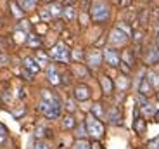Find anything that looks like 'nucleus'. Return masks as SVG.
Returning a JSON list of instances; mask_svg holds the SVG:
<instances>
[{
    "label": "nucleus",
    "instance_id": "obj_17",
    "mask_svg": "<svg viewBox=\"0 0 159 149\" xmlns=\"http://www.w3.org/2000/svg\"><path fill=\"white\" fill-rule=\"evenodd\" d=\"M76 127V120L73 114H66V116L62 118V128L64 130H71Z\"/></svg>",
    "mask_w": 159,
    "mask_h": 149
},
{
    "label": "nucleus",
    "instance_id": "obj_18",
    "mask_svg": "<svg viewBox=\"0 0 159 149\" xmlns=\"http://www.w3.org/2000/svg\"><path fill=\"white\" fill-rule=\"evenodd\" d=\"M145 78H147V81L152 85V89L159 87V75L156 71H147L145 73Z\"/></svg>",
    "mask_w": 159,
    "mask_h": 149
},
{
    "label": "nucleus",
    "instance_id": "obj_1",
    "mask_svg": "<svg viewBox=\"0 0 159 149\" xmlns=\"http://www.w3.org/2000/svg\"><path fill=\"white\" fill-rule=\"evenodd\" d=\"M90 16L95 23H106L111 16V7L106 0H92Z\"/></svg>",
    "mask_w": 159,
    "mask_h": 149
},
{
    "label": "nucleus",
    "instance_id": "obj_38",
    "mask_svg": "<svg viewBox=\"0 0 159 149\" xmlns=\"http://www.w3.org/2000/svg\"><path fill=\"white\" fill-rule=\"evenodd\" d=\"M142 111H143V114H147V116H151V114L154 113V108H152V104L149 102L147 106H143V108H142Z\"/></svg>",
    "mask_w": 159,
    "mask_h": 149
},
{
    "label": "nucleus",
    "instance_id": "obj_29",
    "mask_svg": "<svg viewBox=\"0 0 159 149\" xmlns=\"http://www.w3.org/2000/svg\"><path fill=\"white\" fill-rule=\"evenodd\" d=\"M135 99H137V106H139V108H143V106L149 104V99L145 95H142V94H137Z\"/></svg>",
    "mask_w": 159,
    "mask_h": 149
},
{
    "label": "nucleus",
    "instance_id": "obj_47",
    "mask_svg": "<svg viewBox=\"0 0 159 149\" xmlns=\"http://www.w3.org/2000/svg\"><path fill=\"white\" fill-rule=\"evenodd\" d=\"M157 44H159V26H157Z\"/></svg>",
    "mask_w": 159,
    "mask_h": 149
},
{
    "label": "nucleus",
    "instance_id": "obj_32",
    "mask_svg": "<svg viewBox=\"0 0 159 149\" xmlns=\"http://www.w3.org/2000/svg\"><path fill=\"white\" fill-rule=\"evenodd\" d=\"M116 28H118V30H121V31H123L125 35H128V36H130L131 33H133V31H131V28H130V26H128V24H125V23H119L118 26H116Z\"/></svg>",
    "mask_w": 159,
    "mask_h": 149
},
{
    "label": "nucleus",
    "instance_id": "obj_49",
    "mask_svg": "<svg viewBox=\"0 0 159 149\" xmlns=\"http://www.w3.org/2000/svg\"><path fill=\"white\" fill-rule=\"evenodd\" d=\"M45 2H52V0H45Z\"/></svg>",
    "mask_w": 159,
    "mask_h": 149
},
{
    "label": "nucleus",
    "instance_id": "obj_23",
    "mask_svg": "<svg viewBox=\"0 0 159 149\" xmlns=\"http://www.w3.org/2000/svg\"><path fill=\"white\" fill-rule=\"evenodd\" d=\"M90 114H93V116H95L97 120H100V118L104 116V108H102V104L95 102V104L92 106V113H90Z\"/></svg>",
    "mask_w": 159,
    "mask_h": 149
},
{
    "label": "nucleus",
    "instance_id": "obj_43",
    "mask_svg": "<svg viewBox=\"0 0 159 149\" xmlns=\"http://www.w3.org/2000/svg\"><path fill=\"white\" fill-rule=\"evenodd\" d=\"M76 0H64V4H66V7H69V5H73Z\"/></svg>",
    "mask_w": 159,
    "mask_h": 149
},
{
    "label": "nucleus",
    "instance_id": "obj_12",
    "mask_svg": "<svg viewBox=\"0 0 159 149\" xmlns=\"http://www.w3.org/2000/svg\"><path fill=\"white\" fill-rule=\"evenodd\" d=\"M107 120H109V123H112V125L121 123V109H119L118 106H111V108H109Z\"/></svg>",
    "mask_w": 159,
    "mask_h": 149
},
{
    "label": "nucleus",
    "instance_id": "obj_34",
    "mask_svg": "<svg viewBox=\"0 0 159 149\" xmlns=\"http://www.w3.org/2000/svg\"><path fill=\"white\" fill-rule=\"evenodd\" d=\"M40 17H42L43 21H50V19H52V16H50V11H48L47 7H45V9H40Z\"/></svg>",
    "mask_w": 159,
    "mask_h": 149
},
{
    "label": "nucleus",
    "instance_id": "obj_6",
    "mask_svg": "<svg viewBox=\"0 0 159 149\" xmlns=\"http://www.w3.org/2000/svg\"><path fill=\"white\" fill-rule=\"evenodd\" d=\"M102 59H104V56H102L100 50H90V52L87 54V64H88V68L97 69L100 64H102Z\"/></svg>",
    "mask_w": 159,
    "mask_h": 149
},
{
    "label": "nucleus",
    "instance_id": "obj_10",
    "mask_svg": "<svg viewBox=\"0 0 159 149\" xmlns=\"http://www.w3.org/2000/svg\"><path fill=\"white\" fill-rule=\"evenodd\" d=\"M145 63L147 64H157L159 63V47L157 45H151L147 49V54H145Z\"/></svg>",
    "mask_w": 159,
    "mask_h": 149
},
{
    "label": "nucleus",
    "instance_id": "obj_48",
    "mask_svg": "<svg viewBox=\"0 0 159 149\" xmlns=\"http://www.w3.org/2000/svg\"><path fill=\"white\" fill-rule=\"evenodd\" d=\"M0 52H2V40H0Z\"/></svg>",
    "mask_w": 159,
    "mask_h": 149
},
{
    "label": "nucleus",
    "instance_id": "obj_14",
    "mask_svg": "<svg viewBox=\"0 0 159 149\" xmlns=\"http://www.w3.org/2000/svg\"><path fill=\"white\" fill-rule=\"evenodd\" d=\"M152 85L147 81V78L143 77L142 80H140V83H139V94H142V95H145V97H149V95H152Z\"/></svg>",
    "mask_w": 159,
    "mask_h": 149
},
{
    "label": "nucleus",
    "instance_id": "obj_26",
    "mask_svg": "<svg viewBox=\"0 0 159 149\" xmlns=\"http://www.w3.org/2000/svg\"><path fill=\"white\" fill-rule=\"evenodd\" d=\"M75 135L78 137V141H80V139H85V137H87L88 133H87V127H85V123H81V125L76 127V133H75Z\"/></svg>",
    "mask_w": 159,
    "mask_h": 149
},
{
    "label": "nucleus",
    "instance_id": "obj_44",
    "mask_svg": "<svg viewBox=\"0 0 159 149\" xmlns=\"http://www.w3.org/2000/svg\"><path fill=\"white\" fill-rule=\"evenodd\" d=\"M17 95H19V97H21V99H23V97H24V95H26V94H24V90H23V89H21V90H19V94H17Z\"/></svg>",
    "mask_w": 159,
    "mask_h": 149
},
{
    "label": "nucleus",
    "instance_id": "obj_31",
    "mask_svg": "<svg viewBox=\"0 0 159 149\" xmlns=\"http://www.w3.org/2000/svg\"><path fill=\"white\" fill-rule=\"evenodd\" d=\"M128 83H130V80H128L126 77H119L118 78V89L121 90V92H123V90L128 87Z\"/></svg>",
    "mask_w": 159,
    "mask_h": 149
},
{
    "label": "nucleus",
    "instance_id": "obj_8",
    "mask_svg": "<svg viewBox=\"0 0 159 149\" xmlns=\"http://www.w3.org/2000/svg\"><path fill=\"white\" fill-rule=\"evenodd\" d=\"M73 94H75V99H78V101H88L90 95H92L88 85H76Z\"/></svg>",
    "mask_w": 159,
    "mask_h": 149
},
{
    "label": "nucleus",
    "instance_id": "obj_45",
    "mask_svg": "<svg viewBox=\"0 0 159 149\" xmlns=\"http://www.w3.org/2000/svg\"><path fill=\"white\" fill-rule=\"evenodd\" d=\"M154 120L159 121V111H156V113H154Z\"/></svg>",
    "mask_w": 159,
    "mask_h": 149
},
{
    "label": "nucleus",
    "instance_id": "obj_25",
    "mask_svg": "<svg viewBox=\"0 0 159 149\" xmlns=\"http://www.w3.org/2000/svg\"><path fill=\"white\" fill-rule=\"evenodd\" d=\"M26 44H28L30 47H40V45H42V40H40V36H36V35H28Z\"/></svg>",
    "mask_w": 159,
    "mask_h": 149
},
{
    "label": "nucleus",
    "instance_id": "obj_7",
    "mask_svg": "<svg viewBox=\"0 0 159 149\" xmlns=\"http://www.w3.org/2000/svg\"><path fill=\"white\" fill-rule=\"evenodd\" d=\"M128 38H130V36L125 35V33L118 28H114L109 33V42H111V45H116V47H118V45H125L128 42Z\"/></svg>",
    "mask_w": 159,
    "mask_h": 149
},
{
    "label": "nucleus",
    "instance_id": "obj_33",
    "mask_svg": "<svg viewBox=\"0 0 159 149\" xmlns=\"http://www.w3.org/2000/svg\"><path fill=\"white\" fill-rule=\"evenodd\" d=\"M35 149H52V147H50V144H48L47 141L42 139V141H36L35 142Z\"/></svg>",
    "mask_w": 159,
    "mask_h": 149
},
{
    "label": "nucleus",
    "instance_id": "obj_35",
    "mask_svg": "<svg viewBox=\"0 0 159 149\" xmlns=\"http://www.w3.org/2000/svg\"><path fill=\"white\" fill-rule=\"evenodd\" d=\"M133 35V40L137 42V44H140L142 42V38H143V33H142V30H135V31L131 33Z\"/></svg>",
    "mask_w": 159,
    "mask_h": 149
},
{
    "label": "nucleus",
    "instance_id": "obj_40",
    "mask_svg": "<svg viewBox=\"0 0 159 149\" xmlns=\"http://www.w3.org/2000/svg\"><path fill=\"white\" fill-rule=\"evenodd\" d=\"M139 23H140V24H145V23H147V11H143V12H140Z\"/></svg>",
    "mask_w": 159,
    "mask_h": 149
},
{
    "label": "nucleus",
    "instance_id": "obj_11",
    "mask_svg": "<svg viewBox=\"0 0 159 149\" xmlns=\"http://www.w3.org/2000/svg\"><path fill=\"white\" fill-rule=\"evenodd\" d=\"M23 64H24V69L28 73H31V75H36V73L40 71V64L36 63L35 57H24Z\"/></svg>",
    "mask_w": 159,
    "mask_h": 149
},
{
    "label": "nucleus",
    "instance_id": "obj_27",
    "mask_svg": "<svg viewBox=\"0 0 159 149\" xmlns=\"http://www.w3.org/2000/svg\"><path fill=\"white\" fill-rule=\"evenodd\" d=\"M35 59H36V63L40 64V68L45 66V64H48V56H47V54H43V52H38L35 56Z\"/></svg>",
    "mask_w": 159,
    "mask_h": 149
},
{
    "label": "nucleus",
    "instance_id": "obj_51",
    "mask_svg": "<svg viewBox=\"0 0 159 149\" xmlns=\"http://www.w3.org/2000/svg\"><path fill=\"white\" fill-rule=\"evenodd\" d=\"M157 99H159V94H157Z\"/></svg>",
    "mask_w": 159,
    "mask_h": 149
},
{
    "label": "nucleus",
    "instance_id": "obj_4",
    "mask_svg": "<svg viewBox=\"0 0 159 149\" xmlns=\"http://www.w3.org/2000/svg\"><path fill=\"white\" fill-rule=\"evenodd\" d=\"M48 56L56 61H61V63H69V49L66 47V44L59 42V44H56L50 49V54Z\"/></svg>",
    "mask_w": 159,
    "mask_h": 149
},
{
    "label": "nucleus",
    "instance_id": "obj_37",
    "mask_svg": "<svg viewBox=\"0 0 159 149\" xmlns=\"http://www.w3.org/2000/svg\"><path fill=\"white\" fill-rule=\"evenodd\" d=\"M147 149H159V137L149 141V142H147Z\"/></svg>",
    "mask_w": 159,
    "mask_h": 149
},
{
    "label": "nucleus",
    "instance_id": "obj_24",
    "mask_svg": "<svg viewBox=\"0 0 159 149\" xmlns=\"http://www.w3.org/2000/svg\"><path fill=\"white\" fill-rule=\"evenodd\" d=\"M71 149H92V144L87 139H80V141H76L75 144H73Z\"/></svg>",
    "mask_w": 159,
    "mask_h": 149
},
{
    "label": "nucleus",
    "instance_id": "obj_15",
    "mask_svg": "<svg viewBox=\"0 0 159 149\" xmlns=\"http://www.w3.org/2000/svg\"><path fill=\"white\" fill-rule=\"evenodd\" d=\"M42 101L45 102H50V104H61V99L56 95V94H52L50 90L43 89L42 90Z\"/></svg>",
    "mask_w": 159,
    "mask_h": 149
},
{
    "label": "nucleus",
    "instance_id": "obj_16",
    "mask_svg": "<svg viewBox=\"0 0 159 149\" xmlns=\"http://www.w3.org/2000/svg\"><path fill=\"white\" fill-rule=\"evenodd\" d=\"M121 59H123V64H126V66H130V68H131V66L135 64V52L128 49V50H125V52H123Z\"/></svg>",
    "mask_w": 159,
    "mask_h": 149
},
{
    "label": "nucleus",
    "instance_id": "obj_9",
    "mask_svg": "<svg viewBox=\"0 0 159 149\" xmlns=\"http://www.w3.org/2000/svg\"><path fill=\"white\" fill-rule=\"evenodd\" d=\"M47 78L52 85H61L62 80H61V73L57 71L56 64H48L47 66Z\"/></svg>",
    "mask_w": 159,
    "mask_h": 149
},
{
    "label": "nucleus",
    "instance_id": "obj_42",
    "mask_svg": "<svg viewBox=\"0 0 159 149\" xmlns=\"http://www.w3.org/2000/svg\"><path fill=\"white\" fill-rule=\"evenodd\" d=\"M9 61V57L7 56H4V54H2V56H0V63H2V64H5V63H7Z\"/></svg>",
    "mask_w": 159,
    "mask_h": 149
},
{
    "label": "nucleus",
    "instance_id": "obj_5",
    "mask_svg": "<svg viewBox=\"0 0 159 149\" xmlns=\"http://www.w3.org/2000/svg\"><path fill=\"white\" fill-rule=\"evenodd\" d=\"M102 56H104V61H106L111 68H118V66L121 64V57H119V54L116 52L114 49H111V47L104 49Z\"/></svg>",
    "mask_w": 159,
    "mask_h": 149
},
{
    "label": "nucleus",
    "instance_id": "obj_21",
    "mask_svg": "<svg viewBox=\"0 0 159 149\" xmlns=\"http://www.w3.org/2000/svg\"><path fill=\"white\" fill-rule=\"evenodd\" d=\"M50 133V130L47 128V127H43V125H40V127H36V130H35V137H36V141H42V139H45Z\"/></svg>",
    "mask_w": 159,
    "mask_h": 149
},
{
    "label": "nucleus",
    "instance_id": "obj_30",
    "mask_svg": "<svg viewBox=\"0 0 159 149\" xmlns=\"http://www.w3.org/2000/svg\"><path fill=\"white\" fill-rule=\"evenodd\" d=\"M11 9H12V14L17 17V19H21L23 17V14H24V11L19 7V5H16V4H11Z\"/></svg>",
    "mask_w": 159,
    "mask_h": 149
},
{
    "label": "nucleus",
    "instance_id": "obj_50",
    "mask_svg": "<svg viewBox=\"0 0 159 149\" xmlns=\"http://www.w3.org/2000/svg\"><path fill=\"white\" fill-rule=\"evenodd\" d=\"M0 26H2V21H0Z\"/></svg>",
    "mask_w": 159,
    "mask_h": 149
},
{
    "label": "nucleus",
    "instance_id": "obj_2",
    "mask_svg": "<svg viewBox=\"0 0 159 149\" xmlns=\"http://www.w3.org/2000/svg\"><path fill=\"white\" fill-rule=\"evenodd\" d=\"M85 127H87V133L92 139H95V141H99L104 135V125L93 114H87V118H85Z\"/></svg>",
    "mask_w": 159,
    "mask_h": 149
},
{
    "label": "nucleus",
    "instance_id": "obj_28",
    "mask_svg": "<svg viewBox=\"0 0 159 149\" xmlns=\"http://www.w3.org/2000/svg\"><path fill=\"white\" fill-rule=\"evenodd\" d=\"M135 130H137V133L145 132V121H143V118H137L135 120Z\"/></svg>",
    "mask_w": 159,
    "mask_h": 149
},
{
    "label": "nucleus",
    "instance_id": "obj_3",
    "mask_svg": "<svg viewBox=\"0 0 159 149\" xmlns=\"http://www.w3.org/2000/svg\"><path fill=\"white\" fill-rule=\"evenodd\" d=\"M38 109H40V113L43 114L45 118H48V120H56V118L61 116V109H62V104H50V102L40 101Z\"/></svg>",
    "mask_w": 159,
    "mask_h": 149
},
{
    "label": "nucleus",
    "instance_id": "obj_22",
    "mask_svg": "<svg viewBox=\"0 0 159 149\" xmlns=\"http://www.w3.org/2000/svg\"><path fill=\"white\" fill-rule=\"evenodd\" d=\"M36 2H38V0H19V5H21V9L26 12V11H33V9L36 7Z\"/></svg>",
    "mask_w": 159,
    "mask_h": 149
},
{
    "label": "nucleus",
    "instance_id": "obj_19",
    "mask_svg": "<svg viewBox=\"0 0 159 149\" xmlns=\"http://www.w3.org/2000/svg\"><path fill=\"white\" fill-rule=\"evenodd\" d=\"M47 9L50 11V16H52V17H59V16H62V11H64V7H62L61 4H50Z\"/></svg>",
    "mask_w": 159,
    "mask_h": 149
},
{
    "label": "nucleus",
    "instance_id": "obj_39",
    "mask_svg": "<svg viewBox=\"0 0 159 149\" xmlns=\"http://www.w3.org/2000/svg\"><path fill=\"white\" fill-rule=\"evenodd\" d=\"M66 109H68L69 113H73V111H75L76 109V106H75V102L71 101V99H68V101H66Z\"/></svg>",
    "mask_w": 159,
    "mask_h": 149
},
{
    "label": "nucleus",
    "instance_id": "obj_46",
    "mask_svg": "<svg viewBox=\"0 0 159 149\" xmlns=\"http://www.w3.org/2000/svg\"><path fill=\"white\" fill-rule=\"evenodd\" d=\"M99 147H100V146L97 144V142H95V144H92V149H99Z\"/></svg>",
    "mask_w": 159,
    "mask_h": 149
},
{
    "label": "nucleus",
    "instance_id": "obj_41",
    "mask_svg": "<svg viewBox=\"0 0 159 149\" xmlns=\"http://www.w3.org/2000/svg\"><path fill=\"white\" fill-rule=\"evenodd\" d=\"M73 56H75V59H78V61H81V59H83V52H81L80 49H76V50H75V54H73Z\"/></svg>",
    "mask_w": 159,
    "mask_h": 149
},
{
    "label": "nucleus",
    "instance_id": "obj_13",
    "mask_svg": "<svg viewBox=\"0 0 159 149\" xmlns=\"http://www.w3.org/2000/svg\"><path fill=\"white\" fill-rule=\"evenodd\" d=\"M100 85H102V92L106 94V95H111L112 89H114V83H112V80L107 75H102V77H100Z\"/></svg>",
    "mask_w": 159,
    "mask_h": 149
},
{
    "label": "nucleus",
    "instance_id": "obj_20",
    "mask_svg": "<svg viewBox=\"0 0 159 149\" xmlns=\"http://www.w3.org/2000/svg\"><path fill=\"white\" fill-rule=\"evenodd\" d=\"M62 16H64V19H66V21H73V19H75V17H76V9H75V5L64 7Z\"/></svg>",
    "mask_w": 159,
    "mask_h": 149
},
{
    "label": "nucleus",
    "instance_id": "obj_36",
    "mask_svg": "<svg viewBox=\"0 0 159 149\" xmlns=\"http://www.w3.org/2000/svg\"><path fill=\"white\" fill-rule=\"evenodd\" d=\"M31 28V24H30V21H23V23L19 24V26H17V31H28V30Z\"/></svg>",
    "mask_w": 159,
    "mask_h": 149
}]
</instances>
